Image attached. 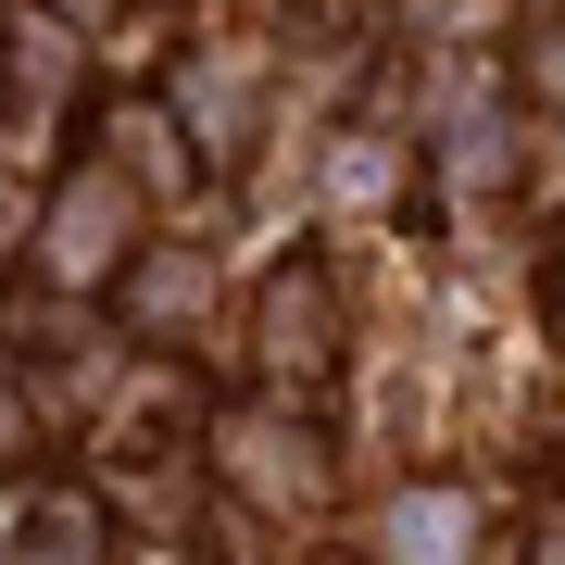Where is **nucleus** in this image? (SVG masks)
<instances>
[{"label":"nucleus","mask_w":565,"mask_h":565,"mask_svg":"<svg viewBox=\"0 0 565 565\" xmlns=\"http://www.w3.org/2000/svg\"><path fill=\"white\" fill-rule=\"evenodd\" d=\"M88 541H102V515H76V503H51V515H39V541H25V553H88Z\"/></svg>","instance_id":"obj_1"}]
</instances>
